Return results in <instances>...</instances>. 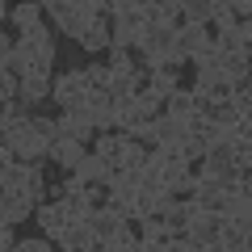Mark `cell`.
<instances>
[{
    "instance_id": "obj_1",
    "label": "cell",
    "mask_w": 252,
    "mask_h": 252,
    "mask_svg": "<svg viewBox=\"0 0 252 252\" xmlns=\"http://www.w3.org/2000/svg\"><path fill=\"white\" fill-rule=\"evenodd\" d=\"M55 55H59V46L51 38V26L42 21L38 30L17 38V76H51Z\"/></svg>"
},
{
    "instance_id": "obj_2",
    "label": "cell",
    "mask_w": 252,
    "mask_h": 252,
    "mask_svg": "<svg viewBox=\"0 0 252 252\" xmlns=\"http://www.w3.org/2000/svg\"><path fill=\"white\" fill-rule=\"evenodd\" d=\"M4 147H9L21 164H42L46 156H51V143L38 135L34 126H17V130H9V135H4Z\"/></svg>"
},
{
    "instance_id": "obj_3",
    "label": "cell",
    "mask_w": 252,
    "mask_h": 252,
    "mask_svg": "<svg viewBox=\"0 0 252 252\" xmlns=\"http://www.w3.org/2000/svg\"><path fill=\"white\" fill-rule=\"evenodd\" d=\"M160 114H152V109L143 105V101H126V105H118V130L130 139H143V143H152V122Z\"/></svg>"
},
{
    "instance_id": "obj_4",
    "label": "cell",
    "mask_w": 252,
    "mask_h": 252,
    "mask_svg": "<svg viewBox=\"0 0 252 252\" xmlns=\"http://www.w3.org/2000/svg\"><path fill=\"white\" fill-rule=\"evenodd\" d=\"M89 76H84V67H72V72H59L55 76V105L59 109H72L76 101L89 97Z\"/></svg>"
},
{
    "instance_id": "obj_5",
    "label": "cell",
    "mask_w": 252,
    "mask_h": 252,
    "mask_svg": "<svg viewBox=\"0 0 252 252\" xmlns=\"http://www.w3.org/2000/svg\"><path fill=\"white\" fill-rule=\"evenodd\" d=\"M38 215V202L34 193H26V189H17V193H0V223H26V219Z\"/></svg>"
},
{
    "instance_id": "obj_6",
    "label": "cell",
    "mask_w": 252,
    "mask_h": 252,
    "mask_svg": "<svg viewBox=\"0 0 252 252\" xmlns=\"http://www.w3.org/2000/svg\"><path fill=\"white\" fill-rule=\"evenodd\" d=\"M89 118L93 126H97V135H109V130H118V101L109 97V93H89Z\"/></svg>"
},
{
    "instance_id": "obj_7",
    "label": "cell",
    "mask_w": 252,
    "mask_h": 252,
    "mask_svg": "<svg viewBox=\"0 0 252 252\" xmlns=\"http://www.w3.org/2000/svg\"><path fill=\"white\" fill-rule=\"evenodd\" d=\"M34 223L42 227V235L46 240H55L59 244V235L72 227V219H67V210H63V202H42L38 206V215H34Z\"/></svg>"
},
{
    "instance_id": "obj_8",
    "label": "cell",
    "mask_w": 252,
    "mask_h": 252,
    "mask_svg": "<svg viewBox=\"0 0 252 252\" xmlns=\"http://www.w3.org/2000/svg\"><path fill=\"white\" fill-rule=\"evenodd\" d=\"M126 223H130V215H126V210H114V206H101L97 215L89 219V227H93V235H97L101 244H109V240H114V235L122 231Z\"/></svg>"
},
{
    "instance_id": "obj_9",
    "label": "cell",
    "mask_w": 252,
    "mask_h": 252,
    "mask_svg": "<svg viewBox=\"0 0 252 252\" xmlns=\"http://www.w3.org/2000/svg\"><path fill=\"white\" fill-rule=\"evenodd\" d=\"M89 152H93V147L76 143V139H59V143H51V156H46V160H51L55 168H63V172H76Z\"/></svg>"
},
{
    "instance_id": "obj_10",
    "label": "cell",
    "mask_w": 252,
    "mask_h": 252,
    "mask_svg": "<svg viewBox=\"0 0 252 252\" xmlns=\"http://www.w3.org/2000/svg\"><path fill=\"white\" fill-rule=\"evenodd\" d=\"M185 135H189V126L177 122V118H168V114H160L152 122V147H181Z\"/></svg>"
},
{
    "instance_id": "obj_11",
    "label": "cell",
    "mask_w": 252,
    "mask_h": 252,
    "mask_svg": "<svg viewBox=\"0 0 252 252\" xmlns=\"http://www.w3.org/2000/svg\"><path fill=\"white\" fill-rule=\"evenodd\" d=\"M76 177H80L89 189H109V181H114V168H109V164L101 160L97 152H89V156L80 160V168H76Z\"/></svg>"
},
{
    "instance_id": "obj_12",
    "label": "cell",
    "mask_w": 252,
    "mask_h": 252,
    "mask_svg": "<svg viewBox=\"0 0 252 252\" xmlns=\"http://www.w3.org/2000/svg\"><path fill=\"white\" fill-rule=\"evenodd\" d=\"M109 46H114V17H97V21H93V26H89V34H84L80 38V51H105L109 55Z\"/></svg>"
},
{
    "instance_id": "obj_13",
    "label": "cell",
    "mask_w": 252,
    "mask_h": 252,
    "mask_svg": "<svg viewBox=\"0 0 252 252\" xmlns=\"http://www.w3.org/2000/svg\"><path fill=\"white\" fill-rule=\"evenodd\" d=\"M147 152H152V143L130 139V135H118V156H122V168L143 172V168H147Z\"/></svg>"
},
{
    "instance_id": "obj_14",
    "label": "cell",
    "mask_w": 252,
    "mask_h": 252,
    "mask_svg": "<svg viewBox=\"0 0 252 252\" xmlns=\"http://www.w3.org/2000/svg\"><path fill=\"white\" fill-rule=\"evenodd\" d=\"M223 219H227V215H198L193 223L185 227V235H189L193 244H202V248H206V244L219 240V231H223Z\"/></svg>"
},
{
    "instance_id": "obj_15",
    "label": "cell",
    "mask_w": 252,
    "mask_h": 252,
    "mask_svg": "<svg viewBox=\"0 0 252 252\" xmlns=\"http://www.w3.org/2000/svg\"><path fill=\"white\" fill-rule=\"evenodd\" d=\"M193 202H198L202 215H223L227 210V193L219 185H210V181H202V177H198V189H193Z\"/></svg>"
},
{
    "instance_id": "obj_16",
    "label": "cell",
    "mask_w": 252,
    "mask_h": 252,
    "mask_svg": "<svg viewBox=\"0 0 252 252\" xmlns=\"http://www.w3.org/2000/svg\"><path fill=\"white\" fill-rule=\"evenodd\" d=\"M46 97H55V80L51 76H21V105H30L34 109L38 101H46Z\"/></svg>"
},
{
    "instance_id": "obj_17",
    "label": "cell",
    "mask_w": 252,
    "mask_h": 252,
    "mask_svg": "<svg viewBox=\"0 0 252 252\" xmlns=\"http://www.w3.org/2000/svg\"><path fill=\"white\" fill-rule=\"evenodd\" d=\"M93 244H97V235H93L89 223H72L67 231L59 235V252H89Z\"/></svg>"
},
{
    "instance_id": "obj_18",
    "label": "cell",
    "mask_w": 252,
    "mask_h": 252,
    "mask_svg": "<svg viewBox=\"0 0 252 252\" xmlns=\"http://www.w3.org/2000/svg\"><path fill=\"white\" fill-rule=\"evenodd\" d=\"M215 63H219V72H223L231 84H244L252 76V55H219Z\"/></svg>"
},
{
    "instance_id": "obj_19",
    "label": "cell",
    "mask_w": 252,
    "mask_h": 252,
    "mask_svg": "<svg viewBox=\"0 0 252 252\" xmlns=\"http://www.w3.org/2000/svg\"><path fill=\"white\" fill-rule=\"evenodd\" d=\"M30 164H21V160H13V164H4L0 168V193H17V189H30Z\"/></svg>"
},
{
    "instance_id": "obj_20",
    "label": "cell",
    "mask_w": 252,
    "mask_h": 252,
    "mask_svg": "<svg viewBox=\"0 0 252 252\" xmlns=\"http://www.w3.org/2000/svg\"><path fill=\"white\" fill-rule=\"evenodd\" d=\"M164 114L189 126V118H198V101H193V89H181L177 97H168V101H164Z\"/></svg>"
},
{
    "instance_id": "obj_21",
    "label": "cell",
    "mask_w": 252,
    "mask_h": 252,
    "mask_svg": "<svg viewBox=\"0 0 252 252\" xmlns=\"http://www.w3.org/2000/svg\"><path fill=\"white\" fill-rule=\"evenodd\" d=\"M118 135H122V130H109V135H97L93 152H97V156H101V160H105L114 172H122V156H118Z\"/></svg>"
},
{
    "instance_id": "obj_22",
    "label": "cell",
    "mask_w": 252,
    "mask_h": 252,
    "mask_svg": "<svg viewBox=\"0 0 252 252\" xmlns=\"http://www.w3.org/2000/svg\"><path fill=\"white\" fill-rule=\"evenodd\" d=\"M42 17H46V4H17V9H13V21H17L21 34L38 30V26H42Z\"/></svg>"
},
{
    "instance_id": "obj_23",
    "label": "cell",
    "mask_w": 252,
    "mask_h": 252,
    "mask_svg": "<svg viewBox=\"0 0 252 252\" xmlns=\"http://www.w3.org/2000/svg\"><path fill=\"white\" fill-rule=\"evenodd\" d=\"M139 240H143V244H164V240H168V223H164L160 215L139 219Z\"/></svg>"
},
{
    "instance_id": "obj_24",
    "label": "cell",
    "mask_w": 252,
    "mask_h": 252,
    "mask_svg": "<svg viewBox=\"0 0 252 252\" xmlns=\"http://www.w3.org/2000/svg\"><path fill=\"white\" fill-rule=\"evenodd\" d=\"M215 21V0H185V26H210Z\"/></svg>"
},
{
    "instance_id": "obj_25",
    "label": "cell",
    "mask_w": 252,
    "mask_h": 252,
    "mask_svg": "<svg viewBox=\"0 0 252 252\" xmlns=\"http://www.w3.org/2000/svg\"><path fill=\"white\" fill-rule=\"evenodd\" d=\"M109 252H143V240H139V231L130 223L122 227V231L114 235V240H109Z\"/></svg>"
},
{
    "instance_id": "obj_26",
    "label": "cell",
    "mask_w": 252,
    "mask_h": 252,
    "mask_svg": "<svg viewBox=\"0 0 252 252\" xmlns=\"http://www.w3.org/2000/svg\"><path fill=\"white\" fill-rule=\"evenodd\" d=\"M105 63H109V72H114V76H135V67H139V59L130 51H109Z\"/></svg>"
},
{
    "instance_id": "obj_27",
    "label": "cell",
    "mask_w": 252,
    "mask_h": 252,
    "mask_svg": "<svg viewBox=\"0 0 252 252\" xmlns=\"http://www.w3.org/2000/svg\"><path fill=\"white\" fill-rule=\"evenodd\" d=\"M84 76H89V89H97V93H109V84H114L109 63H89V67H84Z\"/></svg>"
},
{
    "instance_id": "obj_28",
    "label": "cell",
    "mask_w": 252,
    "mask_h": 252,
    "mask_svg": "<svg viewBox=\"0 0 252 252\" xmlns=\"http://www.w3.org/2000/svg\"><path fill=\"white\" fill-rule=\"evenodd\" d=\"M210 26H215L219 34L240 26V17H235V9H231V0H215V21H210Z\"/></svg>"
},
{
    "instance_id": "obj_29",
    "label": "cell",
    "mask_w": 252,
    "mask_h": 252,
    "mask_svg": "<svg viewBox=\"0 0 252 252\" xmlns=\"http://www.w3.org/2000/svg\"><path fill=\"white\" fill-rule=\"evenodd\" d=\"M215 42H219V55H252L248 46H244V38H240V30H223V34H219Z\"/></svg>"
},
{
    "instance_id": "obj_30",
    "label": "cell",
    "mask_w": 252,
    "mask_h": 252,
    "mask_svg": "<svg viewBox=\"0 0 252 252\" xmlns=\"http://www.w3.org/2000/svg\"><path fill=\"white\" fill-rule=\"evenodd\" d=\"M156 198H160V193H156V189H139V198H135V206H130V219H147V215H156Z\"/></svg>"
},
{
    "instance_id": "obj_31",
    "label": "cell",
    "mask_w": 252,
    "mask_h": 252,
    "mask_svg": "<svg viewBox=\"0 0 252 252\" xmlns=\"http://www.w3.org/2000/svg\"><path fill=\"white\" fill-rule=\"evenodd\" d=\"M30 126H34L46 143H59V139H63V135H59V118H42V114H34V118H30Z\"/></svg>"
},
{
    "instance_id": "obj_32",
    "label": "cell",
    "mask_w": 252,
    "mask_h": 252,
    "mask_svg": "<svg viewBox=\"0 0 252 252\" xmlns=\"http://www.w3.org/2000/svg\"><path fill=\"white\" fill-rule=\"evenodd\" d=\"M244 240H248V235H244L240 227L231 223V219H223V231H219V244H223L227 252H240V244H244Z\"/></svg>"
},
{
    "instance_id": "obj_33",
    "label": "cell",
    "mask_w": 252,
    "mask_h": 252,
    "mask_svg": "<svg viewBox=\"0 0 252 252\" xmlns=\"http://www.w3.org/2000/svg\"><path fill=\"white\" fill-rule=\"evenodd\" d=\"M231 105L240 109L244 118H252V84L244 80V84H235V93H231Z\"/></svg>"
},
{
    "instance_id": "obj_34",
    "label": "cell",
    "mask_w": 252,
    "mask_h": 252,
    "mask_svg": "<svg viewBox=\"0 0 252 252\" xmlns=\"http://www.w3.org/2000/svg\"><path fill=\"white\" fill-rule=\"evenodd\" d=\"M0 97H4V105H9L13 97H21V76H13V72L0 76Z\"/></svg>"
},
{
    "instance_id": "obj_35",
    "label": "cell",
    "mask_w": 252,
    "mask_h": 252,
    "mask_svg": "<svg viewBox=\"0 0 252 252\" xmlns=\"http://www.w3.org/2000/svg\"><path fill=\"white\" fill-rule=\"evenodd\" d=\"M235 168L252 172V139H248V143H235Z\"/></svg>"
},
{
    "instance_id": "obj_36",
    "label": "cell",
    "mask_w": 252,
    "mask_h": 252,
    "mask_svg": "<svg viewBox=\"0 0 252 252\" xmlns=\"http://www.w3.org/2000/svg\"><path fill=\"white\" fill-rule=\"evenodd\" d=\"M51 244H55V240H46V235H34V240H21V244H17V252H55Z\"/></svg>"
},
{
    "instance_id": "obj_37",
    "label": "cell",
    "mask_w": 252,
    "mask_h": 252,
    "mask_svg": "<svg viewBox=\"0 0 252 252\" xmlns=\"http://www.w3.org/2000/svg\"><path fill=\"white\" fill-rule=\"evenodd\" d=\"M168 252H202V244H193L189 235H172V240H168Z\"/></svg>"
},
{
    "instance_id": "obj_38",
    "label": "cell",
    "mask_w": 252,
    "mask_h": 252,
    "mask_svg": "<svg viewBox=\"0 0 252 252\" xmlns=\"http://www.w3.org/2000/svg\"><path fill=\"white\" fill-rule=\"evenodd\" d=\"M235 30H240L244 46H248V51H252V17H248V21H240V26H235Z\"/></svg>"
},
{
    "instance_id": "obj_39",
    "label": "cell",
    "mask_w": 252,
    "mask_h": 252,
    "mask_svg": "<svg viewBox=\"0 0 252 252\" xmlns=\"http://www.w3.org/2000/svg\"><path fill=\"white\" fill-rule=\"evenodd\" d=\"M202 252H227V248H223V244L215 240V244H206V248H202Z\"/></svg>"
},
{
    "instance_id": "obj_40",
    "label": "cell",
    "mask_w": 252,
    "mask_h": 252,
    "mask_svg": "<svg viewBox=\"0 0 252 252\" xmlns=\"http://www.w3.org/2000/svg\"><path fill=\"white\" fill-rule=\"evenodd\" d=\"M89 252H109V244H101V240H97V244H93Z\"/></svg>"
},
{
    "instance_id": "obj_41",
    "label": "cell",
    "mask_w": 252,
    "mask_h": 252,
    "mask_svg": "<svg viewBox=\"0 0 252 252\" xmlns=\"http://www.w3.org/2000/svg\"><path fill=\"white\" fill-rule=\"evenodd\" d=\"M240 252H252V235H248V240H244V244H240Z\"/></svg>"
},
{
    "instance_id": "obj_42",
    "label": "cell",
    "mask_w": 252,
    "mask_h": 252,
    "mask_svg": "<svg viewBox=\"0 0 252 252\" xmlns=\"http://www.w3.org/2000/svg\"><path fill=\"white\" fill-rule=\"evenodd\" d=\"M248 84H252V76H248Z\"/></svg>"
}]
</instances>
